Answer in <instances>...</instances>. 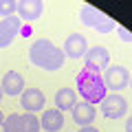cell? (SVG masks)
<instances>
[{"mask_svg":"<svg viewBox=\"0 0 132 132\" xmlns=\"http://www.w3.org/2000/svg\"><path fill=\"white\" fill-rule=\"evenodd\" d=\"M29 60H31L33 66H38L42 71H60L62 66H64V62H66V55L51 40L40 38L29 48Z\"/></svg>","mask_w":132,"mask_h":132,"instance_id":"cell-1","label":"cell"},{"mask_svg":"<svg viewBox=\"0 0 132 132\" xmlns=\"http://www.w3.org/2000/svg\"><path fill=\"white\" fill-rule=\"evenodd\" d=\"M77 93L84 97L86 104L90 106H97L101 104V99L108 95V90H106L104 86V79H101V75H97V73H90V71H81L79 75H77Z\"/></svg>","mask_w":132,"mask_h":132,"instance_id":"cell-2","label":"cell"},{"mask_svg":"<svg viewBox=\"0 0 132 132\" xmlns=\"http://www.w3.org/2000/svg\"><path fill=\"white\" fill-rule=\"evenodd\" d=\"M84 62H86V71L97 73V75H99L101 71H106V68L110 66V53H108V48H106V46L95 44L93 48L86 51Z\"/></svg>","mask_w":132,"mask_h":132,"instance_id":"cell-3","label":"cell"},{"mask_svg":"<svg viewBox=\"0 0 132 132\" xmlns=\"http://www.w3.org/2000/svg\"><path fill=\"white\" fill-rule=\"evenodd\" d=\"M104 86L106 90H123L130 86V71L126 66H108L104 71Z\"/></svg>","mask_w":132,"mask_h":132,"instance_id":"cell-4","label":"cell"},{"mask_svg":"<svg viewBox=\"0 0 132 132\" xmlns=\"http://www.w3.org/2000/svg\"><path fill=\"white\" fill-rule=\"evenodd\" d=\"M101 112H104L106 119H119V117H123L128 112V101L119 93L106 95L101 99Z\"/></svg>","mask_w":132,"mask_h":132,"instance_id":"cell-5","label":"cell"},{"mask_svg":"<svg viewBox=\"0 0 132 132\" xmlns=\"http://www.w3.org/2000/svg\"><path fill=\"white\" fill-rule=\"evenodd\" d=\"M20 29H22V20L15 18V15L0 20V48L13 44V40H15V35L20 33Z\"/></svg>","mask_w":132,"mask_h":132,"instance_id":"cell-6","label":"cell"},{"mask_svg":"<svg viewBox=\"0 0 132 132\" xmlns=\"http://www.w3.org/2000/svg\"><path fill=\"white\" fill-rule=\"evenodd\" d=\"M62 51H64L66 57H71V60H81L86 55V51H88V42H86V38L81 33H71L66 38Z\"/></svg>","mask_w":132,"mask_h":132,"instance_id":"cell-7","label":"cell"},{"mask_svg":"<svg viewBox=\"0 0 132 132\" xmlns=\"http://www.w3.org/2000/svg\"><path fill=\"white\" fill-rule=\"evenodd\" d=\"M44 13V5L40 0H20L18 2V18L24 22H35Z\"/></svg>","mask_w":132,"mask_h":132,"instance_id":"cell-8","label":"cell"},{"mask_svg":"<svg viewBox=\"0 0 132 132\" xmlns=\"http://www.w3.org/2000/svg\"><path fill=\"white\" fill-rule=\"evenodd\" d=\"M22 108L27 110V112H31V114H35L38 110H42L44 108V104H46V97H44V93L40 88H27V90H22Z\"/></svg>","mask_w":132,"mask_h":132,"instance_id":"cell-9","label":"cell"},{"mask_svg":"<svg viewBox=\"0 0 132 132\" xmlns=\"http://www.w3.org/2000/svg\"><path fill=\"white\" fill-rule=\"evenodd\" d=\"M40 128L44 132H60L64 128V112L57 108H46L40 119Z\"/></svg>","mask_w":132,"mask_h":132,"instance_id":"cell-10","label":"cell"},{"mask_svg":"<svg viewBox=\"0 0 132 132\" xmlns=\"http://www.w3.org/2000/svg\"><path fill=\"white\" fill-rule=\"evenodd\" d=\"M95 117H97V110L95 106L86 104V101H77L75 108H73V121L81 128H88L95 123Z\"/></svg>","mask_w":132,"mask_h":132,"instance_id":"cell-11","label":"cell"},{"mask_svg":"<svg viewBox=\"0 0 132 132\" xmlns=\"http://www.w3.org/2000/svg\"><path fill=\"white\" fill-rule=\"evenodd\" d=\"M0 88H2V95L18 97V95H22L24 77L20 75L18 71H9V73H5V77H2V84H0Z\"/></svg>","mask_w":132,"mask_h":132,"instance_id":"cell-12","label":"cell"},{"mask_svg":"<svg viewBox=\"0 0 132 132\" xmlns=\"http://www.w3.org/2000/svg\"><path fill=\"white\" fill-rule=\"evenodd\" d=\"M77 104V99H75V90L73 88H60L55 93V108L57 110H73Z\"/></svg>","mask_w":132,"mask_h":132,"instance_id":"cell-13","label":"cell"},{"mask_svg":"<svg viewBox=\"0 0 132 132\" xmlns=\"http://www.w3.org/2000/svg\"><path fill=\"white\" fill-rule=\"evenodd\" d=\"M104 15L106 13H101L99 9H95V7H90V5H84V7H81V11H79L81 24H84V27H90V29L97 27V24L104 20Z\"/></svg>","mask_w":132,"mask_h":132,"instance_id":"cell-14","label":"cell"},{"mask_svg":"<svg viewBox=\"0 0 132 132\" xmlns=\"http://www.w3.org/2000/svg\"><path fill=\"white\" fill-rule=\"evenodd\" d=\"M2 130L5 132H22V117H20L18 112L9 114V117L5 119V123H2Z\"/></svg>","mask_w":132,"mask_h":132,"instance_id":"cell-15","label":"cell"},{"mask_svg":"<svg viewBox=\"0 0 132 132\" xmlns=\"http://www.w3.org/2000/svg\"><path fill=\"white\" fill-rule=\"evenodd\" d=\"M22 117V132H40V119L35 114L27 112V114H20Z\"/></svg>","mask_w":132,"mask_h":132,"instance_id":"cell-16","label":"cell"},{"mask_svg":"<svg viewBox=\"0 0 132 132\" xmlns=\"http://www.w3.org/2000/svg\"><path fill=\"white\" fill-rule=\"evenodd\" d=\"M15 11H18L15 0H0V15L2 18H11V15H15Z\"/></svg>","mask_w":132,"mask_h":132,"instance_id":"cell-17","label":"cell"},{"mask_svg":"<svg viewBox=\"0 0 132 132\" xmlns=\"http://www.w3.org/2000/svg\"><path fill=\"white\" fill-rule=\"evenodd\" d=\"M112 29H117V22H114L112 18H108V15H104V20L95 27V31H99V33H110Z\"/></svg>","mask_w":132,"mask_h":132,"instance_id":"cell-18","label":"cell"},{"mask_svg":"<svg viewBox=\"0 0 132 132\" xmlns=\"http://www.w3.org/2000/svg\"><path fill=\"white\" fill-rule=\"evenodd\" d=\"M117 31H119V38H121V42H128V44H130V40H132L130 31H128V29H123V27H117Z\"/></svg>","mask_w":132,"mask_h":132,"instance_id":"cell-19","label":"cell"},{"mask_svg":"<svg viewBox=\"0 0 132 132\" xmlns=\"http://www.w3.org/2000/svg\"><path fill=\"white\" fill-rule=\"evenodd\" d=\"M79 132H99V130H97V128H95V126H88V128H81Z\"/></svg>","mask_w":132,"mask_h":132,"instance_id":"cell-20","label":"cell"},{"mask_svg":"<svg viewBox=\"0 0 132 132\" xmlns=\"http://www.w3.org/2000/svg\"><path fill=\"white\" fill-rule=\"evenodd\" d=\"M126 132H132V117H128V123H126Z\"/></svg>","mask_w":132,"mask_h":132,"instance_id":"cell-21","label":"cell"},{"mask_svg":"<svg viewBox=\"0 0 132 132\" xmlns=\"http://www.w3.org/2000/svg\"><path fill=\"white\" fill-rule=\"evenodd\" d=\"M2 123H5V117H2V112H0V128H2Z\"/></svg>","mask_w":132,"mask_h":132,"instance_id":"cell-22","label":"cell"},{"mask_svg":"<svg viewBox=\"0 0 132 132\" xmlns=\"http://www.w3.org/2000/svg\"><path fill=\"white\" fill-rule=\"evenodd\" d=\"M0 99H2V88H0Z\"/></svg>","mask_w":132,"mask_h":132,"instance_id":"cell-23","label":"cell"}]
</instances>
